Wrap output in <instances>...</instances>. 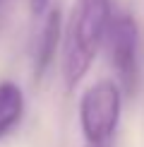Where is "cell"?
I'll return each instance as SVG.
<instances>
[{
    "label": "cell",
    "instance_id": "277c9868",
    "mask_svg": "<svg viewBox=\"0 0 144 147\" xmlns=\"http://www.w3.org/2000/svg\"><path fill=\"white\" fill-rule=\"evenodd\" d=\"M60 27H63V17H60L58 7H51L43 17V24L39 29L34 44V80H43V75L51 68L53 58L58 51V41H60Z\"/></svg>",
    "mask_w": 144,
    "mask_h": 147
},
{
    "label": "cell",
    "instance_id": "6da1fadb",
    "mask_svg": "<svg viewBox=\"0 0 144 147\" xmlns=\"http://www.w3.org/2000/svg\"><path fill=\"white\" fill-rule=\"evenodd\" d=\"M111 20V0H77L67 24L63 77L67 89H75L91 68L106 27Z\"/></svg>",
    "mask_w": 144,
    "mask_h": 147
},
{
    "label": "cell",
    "instance_id": "52a82bcc",
    "mask_svg": "<svg viewBox=\"0 0 144 147\" xmlns=\"http://www.w3.org/2000/svg\"><path fill=\"white\" fill-rule=\"evenodd\" d=\"M3 3H5V0H0V5H3Z\"/></svg>",
    "mask_w": 144,
    "mask_h": 147
},
{
    "label": "cell",
    "instance_id": "7a4b0ae2",
    "mask_svg": "<svg viewBox=\"0 0 144 147\" xmlns=\"http://www.w3.org/2000/svg\"><path fill=\"white\" fill-rule=\"evenodd\" d=\"M120 109H123V92L111 80H101L82 94L79 125L89 145L106 147L118 128Z\"/></svg>",
    "mask_w": 144,
    "mask_h": 147
},
{
    "label": "cell",
    "instance_id": "8992f818",
    "mask_svg": "<svg viewBox=\"0 0 144 147\" xmlns=\"http://www.w3.org/2000/svg\"><path fill=\"white\" fill-rule=\"evenodd\" d=\"M29 3H31V12H34V15H41V12L48 7L51 0H29Z\"/></svg>",
    "mask_w": 144,
    "mask_h": 147
},
{
    "label": "cell",
    "instance_id": "5b68a950",
    "mask_svg": "<svg viewBox=\"0 0 144 147\" xmlns=\"http://www.w3.org/2000/svg\"><path fill=\"white\" fill-rule=\"evenodd\" d=\"M24 116V94L12 80L0 82V140L7 138Z\"/></svg>",
    "mask_w": 144,
    "mask_h": 147
},
{
    "label": "cell",
    "instance_id": "ba28073f",
    "mask_svg": "<svg viewBox=\"0 0 144 147\" xmlns=\"http://www.w3.org/2000/svg\"><path fill=\"white\" fill-rule=\"evenodd\" d=\"M89 147H96V145H89Z\"/></svg>",
    "mask_w": 144,
    "mask_h": 147
},
{
    "label": "cell",
    "instance_id": "3957f363",
    "mask_svg": "<svg viewBox=\"0 0 144 147\" xmlns=\"http://www.w3.org/2000/svg\"><path fill=\"white\" fill-rule=\"evenodd\" d=\"M108 58L120 80L118 87L125 94H135L139 82V29L130 15H115L108 20L106 36Z\"/></svg>",
    "mask_w": 144,
    "mask_h": 147
}]
</instances>
